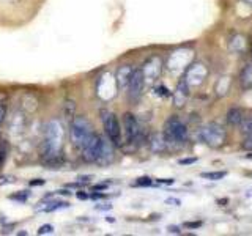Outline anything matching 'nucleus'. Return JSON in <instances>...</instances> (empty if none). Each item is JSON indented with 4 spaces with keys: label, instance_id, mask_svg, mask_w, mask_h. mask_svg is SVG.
Returning <instances> with one entry per match:
<instances>
[{
    "label": "nucleus",
    "instance_id": "nucleus-36",
    "mask_svg": "<svg viewBox=\"0 0 252 236\" xmlns=\"http://www.w3.org/2000/svg\"><path fill=\"white\" fill-rule=\"evenodd\" d=\"M76 195H77V199H79V200H87V199H89V195L84 194V192H77Z\"/></svg>",
    "mask_w": 252,
    "mask_h": 236
},
{
    "label": "nucleus",
    "instance_id": "nucleus-25",
    "mask_svg": "<svg viewBox=\"0 0 252 236\" xmlns=\"http://www.w3.org/2000/svg\"><path fill=\"white\" fill-rule=\"evenodd\" d=\"M152 184H153V181H152V178H148V177L139 178L136 183H134V186H152Z\"/></svg>",
    "mask_w": 252,
    "mask_h": 236
},
{
    "label": "nucleus",
    "instance_id": "nucleus-31",
    "mask_svg": "<svg viewBox=\"0 0 252 236\" xmlns=\"http://www.w3.org/2000/svg\"><path fill=\"white\" fill-rule=\"evenodd\" d=\"M10 199H11V200H19V202H26V200H27V194H22V195H21V194H18V195H11Z\"/></svg>",
    "mask_w": 252,
    "mask_h": 236
},
{
    "label": "nucleus",
    "instance_id": "nucleus-30",
    "mask_svg": "<svg viewBox=\"0 0 252 236\" xmlns=\"http://www.w3.org/2000/svg\"><path fill=\"white\" fill-rule=\"evenodd\" d=\"M54 232V227L52 225H43V227H39V230H38V235H44V233H52Z\"/></svg>",
    "mask_w": 252,
    "mask_h": 236
},
{
    "label": "nucleus",
    "instance_id": "nucleus-38",
    "mask_svg": "<svg viewBox=\"0 0 252 236\" xmlns=\"http://www.w3.org/2000/svg\"><path fill=\"white\" fill-rule=\"evenodd\" d=\"M165 202H167V203H172V205H175V206H180V200H177V199H167Z\"/></svg>",
    "mask_w": 252,
    "mask_h": 236
},
{
    "label": "nucleus",
    "instance_id": "nucleus-8",
    "mask_svg": "<svg viewBox=\"0 0 252 236\" xmlns=\"http://www.w3.org/2000/svg\"><path fill=\"white\" fill-rule=\"evenodd\" d=\"M208 77V68L203 63H194L186 68L185 81L189 87H199L205 82V79Z\"/></svg>",
    "mask_w": 252,
    "mask_h": 236
},
{
    "label": "nucleus",
    "instance_id": "nucleus-2",
    "mask_svg": "<svg viewBox=\"0 0 252 236\" xmlns=\"http://www.w3.org/2000/svg\"><path fill=\"white\" fill-rule=\"evenodd\" d=\"M162 134L165 140H167V144L180 147V145H185V142L188 139V128L178 117H170L164 124Z\"/></svg>",
    "mask_w": 252,
    "mask_h": 236
},
{
    "label": "nucleus",
    "instance_id": "nucleus-21",
    "mask_svg": "<svg viewBox=\"0 0 252 236\" xmlns=\"http://www.w3.org/2000/svg\"><path fill=\"white\" fill-rule=\"evenodd\" d=\"M228 87H230V77H220L219 82L216 84L218 96H224L225 93H228Z\"/></svg>",
    "mask_w": 252,
    "mask_h": 236
},
{
    "label": "nucleus",
    "instance_id": "nucleus-7",
    "mask_svg": "<svg viewBox=\"0 0 252 236\" xmlns=\"http://www.w3.org/2000/svg\"><path fill=\"white\" fill-rule=\"evenodd\" d=\"M123 124H125L126 140H128L129 144L140 145L142 140H144V132H142V128L139 126L136 117H134L132 114H126L123 118Z\"/></svg>",
    "mask_w": 252,
    "mask_h": 236
},
{
    "label": "nucleus",
    "instance_id": "nucleus-34",
    "mask_svg": "<svg viewBox=\"0 0 252 236\" xmlns=\"http://www.w3.org/2000/svg\"><path fill=\"white\" fill-rule=\"evenodd\" d=\"M202 225V222H186L185 224V227H188V228H199Z\"/></svg>",
    "mask_w": 252,
    "mask_h": 236
},
{
    "label": "nucleus",
    "instance_id": "nucleus-1",
    "mask_svg": "<svg viewBox=\"0 0 252 236\" xmlns=\"http://www.w3.org/2000/svg\"><path fill=\"white\" fill-rule=\"evenodd\" d=\"M63 126L59 120H51L44 128V137L41 145V156L44 164L49 167H59L63 162L62 157V142H63Z\"/></svg>",
    "mask_w": 252,
    "mask_h": 236
},
{
    "label": "nucleus",
    "instance_id": "nucleus-9",
    "mask_svg": "<svg viewBox=\"0 0 252 236\" xmlns=\"http://www.w3.org/2000/svg\"><path fill=\"white\" fill-rule=\"evenodd\" d=\"M117 88H118V87H117V81L112 77V74H110V73L102 74L98 79L96 93H98V96L101 99H104V101L112 99L115 96V93H117Z\"/></svg>",
    "mask_w": 252,
    "mask_h": 236
},
{
    "label": "nucleus",
    "instance_id": "nucleus-32",
    "mask_svg": "<svg viewBox=\"0 0 252 236\" xmlns=\"http://www.w3.org/2000/svg\"><path fill=\"white\" fill-rule=\"evenodd\" d=\"M197 162V157H188V159H180L181 165H188V164H194Z\"/></svg>",
    "mask_w": 252,
    "mask_h": 236
},
{
    "label": "nucleus",
    "instance_id": "nucleus-5",
    "mask_svg": "<svg viewBox=\"0 0 252 236\" xmlns=\"http://www.w3.org/2000/svg\"><path fill=\"white\" fill-rule=\"evenodd\" d=\"M192 59H194V52L191 49H178L169 57L167 66L170 71H173V73L186 71V68L191 65Z\"/></svg>",
    "mask_w": 252,
    "mask_h": 236
},
{
    "label": "nucleus",
    "instance_id": "nucleus-19",
    "mask_svg": "<svg viewBox=\"0 0 252 236\" xmlns=\"http://www.w3.org/2000/svg\"><path fill=\"white\" fill-rule=\"evenodd\" d=\"M241 85L244 90L252 88V65H248L241 73Z\"/></svg>",
    "mask_w": 252,
    "mask_h": 236
},
{
    "label": "nucleus",
    "instance_id": "nucleus-12",
    "mask_svg": "<svg viewBox=\"0 0 252 236\" xmlns=\"http://www.w3.org/2000/svg\"><path fill=\"white\" fill-rule=\"evenodd\" d=\"M144 85H145V79H144V74H142V69H134L129 85H128L131 101H137L140 98L142 90H144Z\"/></svg>",
    "mask_w": 252,
    "mask_h": 236
},
{
    "label": "nucleus",
    "instance_id": "nucleus-33",
    "mask_svg": "<svg viewBox=\"0 0 252 236\" xmlns=\"http://www.w3.org/2000/svg\"><path fill=\"white\" fill-rule=\"evenodd\" d=\"M158 183L159 184H173V179L172 178H161V179H158Z\"/></svg>",
    "mask_w": 252,
    "mask_h": 236
},
{
    "label": "nucleus",
    "instance_id": "nucleus-6",
    "mask_svg": "<svg viewBox=\"0 0 252 236\" xmlns=\"http://www.w3.org/2000/svg\"><path fill=\"white\" fill-rule=\"evenodd\" d=\"M102 124H104V131L109 140L112 142L114 145H120V123H118L117 117L112 112H107V110H102Z\"/></svg>",
    "mask_w": 252,
    "mask_h": 236
},
{
    "label": "nucleus",
    "instance_id": "nucleus-18",
    "mask_svg": "<svg viewBox=\"0 0 252 236\" xmlns=\"http://www.w3.org/2000/svg\"><path fill=\"white\" fill-rule=\"evenodd\" d=\"M230 49L233 52H243L246 49V38L243 35H235L232 39H230Z\"/></svg>",
    "mask_w": 252,
    "mask_h": 236
},
{
    "label": "nucleus",
    "instance_id": "nucleus-3",
    "mask_svg": "<svg viewBox=\"0 0 252 236\" xmlns=\"http://www.w3.org/2000/svg\"><path fill=\"white\" fill-rule=\"evenodd\" d=\"M92 134H93L92 124L85 117L73 118V121H71V142L74 144V147L82 148L85 145V142L90 139Z\"/></svg>",
    "mask_w": 252,
    "mask_h": 236
},
{
    "label": "nucleus",
    "instance_id": "nucleus-35",
    "mask_svg": "<svg viewBox=\"0 0 252 236\" xmlns=\"http://www.w3.org/2000/svg\"><path fill=\"white\" fill-rule=\"evenodd\" d=\"M107 184H96V186H93V191L94 192H98V191H102V189H106Z\"/></svg>",
    "mask_w": 252,
    "mask_h": 236
},
{
    "label": "nucleus",
    "instance_id": "nucleus-23",
    "mask_svg": "<svg viewBox=\"0 0 252 236\" xmlns=\"http://www.w3.org/2000/svg\"><path fill=\"white\" fill-rule=\"evenodd\" d=\"M240 126H241L243 134H252V115L248 117V118H243Z\"/></svg>",
    "mask_w": 252,
    "mask_h": 236
},
{
    "label": "nucleus",
    "instance_id": "nucleus-41",
    "mask_svg": "<svg viewBox=\"0 0 252 236\" xmlns=\"http://www.w3.org/2000/svg\"><path fill=\"white\" fill-rule=\"evenodd\" d=\"M248 157H249V159H251V157H252V154H248Z\"/></svg>",
    "mask_w": 252,
    "mask_h": 236
},
{
    "label": "nucleus",
    "instance_id": "nucleus-13",
    "mask_svg": "<svg viewBox=\"0 0 252 236\" xmlns=\"http://www.w3.org/2000/svg\"><path fill=\"white\" fill-rule=\"evenodd\" d=\"M114 161V144L104 137H101V149H99V156H98V164L101 165H107Z\"/></svg>",
    "mask_w": 252,
    "mask_h": 236
},
{
    "label": "nucleus",
    "instance_id": "nucleus-22",
    "mask_svg": "<svg viewBox=\"0 0 252 236\" xmlns=\"http://www.w3.org/2000/svg\"><path fill=\"white\" fill-rule=\"evenodd\" d=\"M227 175V172H207V173H202V178H207V179H213V181H216V179H222L224 177Z\"/></svg>",
    "mask_w": 252,
    "mask_h": 236
},
{
    "label": "nucleus",
    "instance_id": "nucleus-14",
    "mask_svg": "<svg viewBox=\"0 0 252 236\" xmlns=\"http://www.w3.org/2000/svg\"><path fill=\"white\" fill-rule=\"evenodd\" d=\"M188 98H189V85L186 84L185 79H181L177 85L175 93H173V104H175V107H178V109L183 107L186 104Z\"/></svg>",
    "mask_w": 252,
    "mask_h": 236
},
{
    "label": "nucleus",
    "instance_id": "nucleus-40",
    "mask_svg": "<svg viewBox=\"0 0 252 236\" xmlns=\"http://www.w3.org/2000/svg\"><path fill=\"white\" fill-rule=\"evenodd\" d=\"M244 2H248V3H251V5H252V0H244Z\"/></svg>",
    "mask_w": 252,
    "mask_h": 236
},
{
    "label": "nucleus",
    "instance_id": "nucleus-39",
    "mask_svg": "<svg viewBox=\"0 0 252 236\" xmlns=\"http://www.w3.org/2000/svg\"><path fill=\"white\" fill-rule=\"evenodd\" d=\"M169 232L170 233H180V228L178 227H169Z\"/></svg>",
    "mask_w": 252,
    "mask_h": 236
},
{
    "label": "nucleus",
    "instance_id": "nucleus-20",
    "mask_svg": "<svg viewBox=\"0 0 252 236\" xmlns=\"http://www.w3.org/2000/svg\"><path fill=\"white\" fill-rule=\"evenodd\" d=\"M44 206H36V211H44V212H51L55 209H60V208H66L68 203L65 202H46L43 203Z\"/></svg>",
    "mask_w": 252,
    "mask_h": 236
},
{
    "label": "nucleus",
    "instance_id": "nucleus-15",
    "mask_svg": "<svg viewBox=\"0 0 252 236\" xmlns=\"http://www.w3.org/2000/svg\"><path fill=\"white\" fill-rule=\"evenodd\" d=\"M132 68L129 65H123L118 68L117 71V76H115V81H117V87L122 90H126L129 85V81H131V76H132Z\"/></svg>",
    "mask_w": 252,
    "mask_h": 236
},
{
    "label": "nucleus",
    "instance_id": "nucleus-27",
    "mask_svg": "<svg viewBox=\"0 0 252 236\" xmlns=\"http://www.w3.org/2000/svg\"><path fill=\"white\" fill-rule=\"evenodd\" d=\"M243 148L248 149V151H252V134H246V139H244Z\"/></svg>",
    "mask_w": 252,
    "mask_h": 236
},
{
    "label": "nucleus",
    "instance_id": "nucleus-24",
    "mask_svg": "<svg viewBox=\"0 0 252 236\" xmlns=\"http://www.w3.org/2000/svg\"><path fill=\"white\" fill-rule=\"evenodd\" d=\"M6 156H8V145L5 140H0V167L3 165Z\"/></svg>",
    "mask_w": 252,
    "mask_h": 236
},
{
    "label": "nucleus",
    "instance_id": "nucleus-11",
    "mask_svg": "<svg viewBox=\"0 0 252 236\" xmlns=\"http://www.w3.org/2000/svg\"><path fill=\"white\" fill-rule=\"evenodd\" d=\"M161 71H162V60L158 57V55H153V57H150L144 63L142 74H144L145 82H155L156 79L159 77Z\"/></svg>",
    "mask_w": 252,
    "mask_h": 236
},
{
    "label": "nucleus",
    "instance_id": "nucleus-17",
    "mask_svg": "<svg viewBox=\"0 0 252 236\" xmlns=\"http://www.w3.org/2000/svg\"><path fill=\"white\" fill-rule=\"evenodd\" d=\"M241 120H243V114H241V110L236 109V107L230 109L227 112V115H225V121H227V124H230V126H240Z\"/></svg>",
    "mask_w": 252,
    "mask_h": 236
},
{
    "label": "nucleus",
    "instance_id": "nucleus-26",
    "mask_svg": "<svg viewBox=\"0 0 252 236\" xmlns=\"http://www.w3.org/2000/svg\"><path fill=\"white\" fill-rule=\"evenodd\" d=\"M155 91H156V94H158V96H162V98H165V96H169V90L167 88H165V87L164 85H159V87H156V88H155Z\"/></svg>",
    "mask_w": 252,
    "mask_h": 236
},
{
    "label": "nucleus",
    "instance_id": "nucleus-29",
    "mask_svg": "<svg viewBox=\"0 0 252 236\" xmlns=\"http://www.w3.org/2000/svg\"><path fill=\"white\" fill-rule=\"evenodd\" d=\"M5 117H6V106L3 102H0V128H2V124L5 121Z\"/></svg>",
    "mask_w": 252,
    "mask_h": 236
},
{
    "label": "nucleus",
    "instance_id": "nucleus-28",
    "mask_svg": "<svg viewBox=\"0 0 252 236\" xmlns=\"http://www.w3.org/2000/svg\"><path fill=\"white\" fill-rule=\"evenodd\" d=\"M73 114H74V102L68 101L66 102V112H65V115H66V118H71V117H73Z\"/></svg>",
    "mask_w": 252,
    "mask_h": 236
},
{
    "label": "nucleus",
    "instance_id": "nucleus-37",
    "mask_svg": "<svg viewBox=\"0 0 252 236\" xmlns=\"http://www.w3.org/2000/svg\"><path fill=\"white\" fill-rule=\"evenodd\" d=\"M44 184V181L43 179H36V181H30V186H41Z\"/></svg>",
    "mask_w": 252,
    "mask_h": 236
},
{
    "label": "nucleus",
    "instance_id": "nucleus-4",
    "mask_svg": "<svg viewBox=\"0 0 252 236\" xmlns=\"http://www.w3.org/2000/svg\"><path fill=\"white\" fill-rule=\"evenodd\" d=\"M199 137L203 144H207L211 148L222 147L225 142V129L218 123H208L199 131Z\"/></svg>",
    "mask_w": 252,
    "mask_h": 236
},
{
    "label": "nucleus",
    "instance_id": "nucleus-10",
    "mask_svg": "<svg viewBox=\"0 0 252 236\" xmlns=\"http://www.w3.org/2000/svg\"><path fill=\"white\" fill-rule=\"evenodd\" d=\"M99 149H101V136L93 132L90 139L82 147V157L85 159V162H96L99 156Z\"/></svg>",
    "mask_w": 252,
    "mask_h": 236
},
{
    "label": "nucleus",
    "instance_id": "nucleus-16",
    "mask_svg": "<svg viewBox=\"0 0 252 236\" xmlns=\"http://www.w3.org/2000/svg\"><path fill=\"white\" fill-rule=\"evenodd\" d=\"M150 148H152L153 153H162L167 148V140H165L162 132H155L150 137Z\"/></svg>",
    "mask_w": 252,
    "mask_h": 236
}]
</instances>
